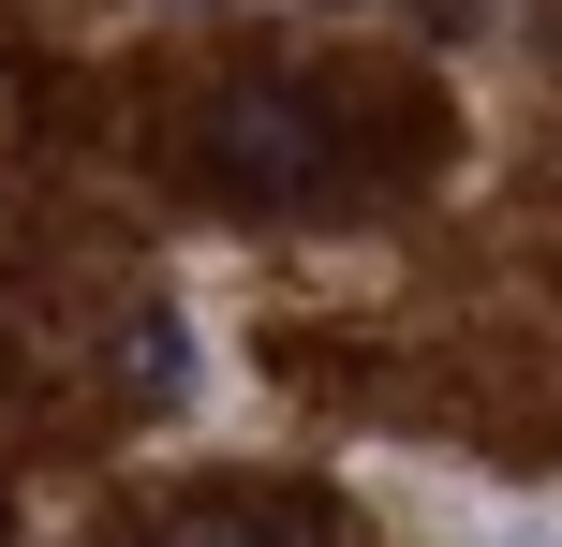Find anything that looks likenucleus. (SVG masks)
<instances>
[{
    "mask_svg": "<svg viewBox=\"0 0 562 547\" xmlns=\"http://www.w3.org/2000/svg\"><path fill=\"white\" fill-rule=\"evenodd\" d=\"M134 547H356V503L311 474H207L164 518H134Z\"/></svg>",
    "mask_w": 562,
    "mask_h": 547,
    "instance_id": "2",
    "label": "nucleus"
},
{
    "mask_svg": "<svg viewBox=\"0 0 562 547\" xmlns=\"http://www.w3.org/2000/svg\"><path fill=\"white\" fill-rule=\"evenodd\" d=\"M385 75H223L178 134L193 193L223 207H370L429 163V118H385Z\"/></svg>",
    "mask_w": 562,
    "mask_h": 547,
    "instance_id": "1",
    "label": "nucleus"
}]
</instances>
